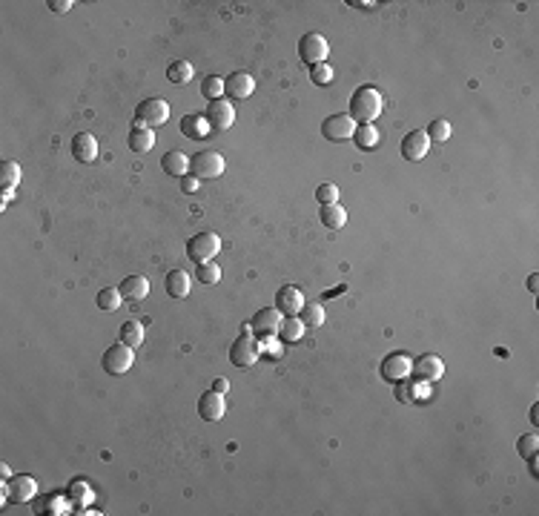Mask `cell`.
Returning a JSON list of instances; mask_svg holds the SVG:
<instances>
[{"instance_id":"6da1fadb","label":"cell","mask_w":539,"mask_h":516,"mask_svg":"<svg viewBox=\"0 0 539 516\" xmlns=\"http://www.w3.org/2000/svg\"><path fill=\"white\" fill-rule=\"evenodd\" d=\"M384 109V98L379 95V89L373 86H361L353 92V98H350V118L361 126V124H370L376 121L379 115Z\"/></svg>"},{"instance_id":"7a4b0ae2","label":"cell","mask_w":539,"mask_h":516,"mask_svg":"<svg viewBox=\"0 0 539 516\" xmlns=\"http://www.w3.org/2000/svg\"><path fill=\"white\" fill-rule=\"evenodd\" d=\"M227 169V161L221 152L216 149H201L196 155L189 158V175H196L198 181H213V178H221Z\"/></svg>"},{"instance_id":"3957f363","label":"cell","mask_w":539,"mask_h":516,"mask_svg":"<svg viewBox=\"0 0 539 516\" xmlns=\"http://www.w3.org/2000/svg\"><path fill=\"white\" fill-rule=\"evenodd\" d=\"M221 250V238L216 233H198V236H192L187 241V258L192 264H207V261H213Z\"/></svg>"},{"instance_id":"277c9868","label":"cell","mask_w":539,"mask_h":516,"mask_svg":"<svg viewBox=\"0 0 539 516\" xmlns=\"http://www.w3.org/2000/svg\"><path fill=\"white\" fill-rule=\"evenodd\" d=\"M169 121V104L164 98H146L135 109V126H161Z\"/></svg>"},{"instance_id":"5b68a950","label":"cell","mask_w":539,"mask_h":516,"mask_svg":"<svg viewBox=\"0 0 539 516\" xmlns=\"http://www.w3.org/2000/svg\"><path fill=\"white\" fill-rule=\"evenodd\" d=\"M258 356H261V347H258V341L249 336L247 330L233 341V347H229V361H233L236 367H241V370H247V367H253L256 361H258Z\"/></svg>"},{"instance_id":"8992f818","label":"cell","mask_w":539,"mask_h":516,"mask_svg":"<svg viewBox=\"0 0 539 516\" xmlns=\"http://www.w3.org/2000/svg\"><path fill=\"white\" fill-rule=\"evenodd\" d=\"M327 52H330V44H327V37L319 35V32H307L301 41H299V57H301L307 66L324 64L327 61Z\"/></svg>"},{"instance_id":"52a82bcc","label":"cell","mask_w":539,"mask_h":516,"mask_svg":"<svg viewBox=\"0 0 539 516\" xmlns=\"http://www.w3.org/2000/svg\"><path fill=\"white\" fill-rule=\"evenodd\" d=\"M132 359H135V347H126V344L121 341V344H112V347L104 353L101 365H104L106 373L121 376V373H126L132 367Z\"/></svg>"},{"instance_id":"ba28073f","label":"cell","mask_w":539,"mask_h":516,"mask_svg":"<svg viewBox=\"0 0 539 516\" xmlns=\"http://www.w3.org/2000/svg\"><path fill=\"white\" fill-rule=\"evenodd\" d=\"M281 321H284V316L276 307H261L253 318H249V330H253L258 338H273V336H278Z\"/></svg>"},{"instance_id":"9c48e42d","label":"cell","mask_w":539,"mask_h":516,"mask_svg":"<svg viewBox=\"0 0 539 516\" xmlns=\"http://www.w3.org/2000/svg\"><path fill=\"white\" fill-rule=\"evenodd\" d=\"M356 126H359V124L350 118V115H330V118L321 124V135H324L327 141L339 144V141L353 138V135H356Z\"/></svg>"},{"instance_id":"30bf717a","label":"cell","mask_w":539,"mask_h":516,"mask_svg":"<svg viewBox=\"0 0 539 516\" xmlns=\"http://www.w3.org/2000/svg\"><path fill=\"white\" fill-rule=\"evenodd\" d=\"M413 373V361L410 356H404V353H390V356H384L381 361V379L384 381H404Z\"/></svg>"},{"instance_id":"8fae6325","label":"cell","mask_w":539,"mask_h":516,"mask_svg":"<svg viewBox=\"0 0 539 516\" xmlns=\"http://www.w3.org/2000/svg\"><path fill=\"white\" fill-rule=\"evenodd\" d=\"M204 118H207V124H209V129H216V132H224V129H229L236 124V109H233V104L229 101H213L207 106V112H204Z\"/></svg>"},{"instance_id":"7c38bea8","label":"cell","mask_w":539,"mask_h":516,"mask_svg":"<svg viewBox=\"0 0 539 516\" xmlns=\"http://www.w3.org/2000/svg\"><path fill=\"white\" fill-rule=\"evenodd\" d=\"M253 89H256V81H253V75H247V72H233V75H227V81H224V95L233 101H247L249 95H253Z\"/></svg>"},{"instance_id":"4fadbf2b","label":"cell","mask_w":539,"mask_h":516,"mask_svg":"<svg viewBox=\"0 0 539 516\" xmlns=\"http://www.w3.org/2000/svg\"><path fill=\"white\" fill-rule=\"evenodd\" d=\"M273 307H276L281 316H299L301 307H304V296H301L299 287L287 284V287H281V290L276 293V304H273Z\"/></svg>"},{"instance_id":"5bb4252c","label":"cell","mask_w":539,"mask_h":516,"mask_svg":"<svg viewBox=\"0 0 539 516\" xmlns=\"http://www.w3.org/2000/svg\"><path fill=\"white\" fill-rule=\"evenodd\" d=\"M428 149H431V138H428V132H422V129L408 132L401 141V155L408 161H422L428 155Z\"/></svg>"},{"instance_id":"9a60e30c","label":"cell","mask_w":539,"mask_h":516,"mask_svg":"<svg viewBox=\"0 0 539 516\" xmlns=\"http://www.w3.org/2000/svg\"><path fill=\"white\" fill-rule=\"evenodd\" d=\"M227 413V401H224V393H216V390H209L198 399V416L204 419V422H218V419H224Z\"/></svg>"},{"instance_id":"2e32d148","label":"cell","mask_w":539,"mask_h":516,"mask_svg":"<svg viewBox=\"0 0 539 516\" xmlns=\"http://www.w3.org/2000/svg\"><path fill=\"white\" fill-rule=\"evenodd\" d=\"M442 373H445V361H442L439 356L425 353V356H419L413 361V373L410 376H416L422 381H436V379H442Z\"/></svg>"},{"instance_id":"e0dca14e","label":"cell","mask_w":539,"mask_h":516,"mask_svg":"<svg viewBox=\"0 0 539 516\" xmlns=\"http://www.w3.org/2000/svg\"><path fill=\"white\" fill-rule=\"evenodd\" d=\"M72 158L78 164H92L98 158V141L89 132H78V135L72 138Z\"/></svg>"},{"instance_id":"ac0fdd59","label":"cell","mask_w":539,"mask_h":516,"mask_svg":"<svg viewBox=\"0 0 539 516\" xmlns=\"http://www.w3.org/2000/svg\"><path fill=\"white\" fill-rule=\"evenodd\" d=\"M181 132H184V138L189 141H204L209 135V124L204 115H184L181 118Z\"/></svg>"},{"instance_id":"d6986e66","label":"cell","mask_w":539,"mask_h":516,"mask_svg":"<svg viewBox=\"0 0 539 516\" xmlns=\"http://www.w3.org/2000/svg\"><path fill=\"white\" fill-rule=\"evenodd\" d=\"M118 290H121V296L126 301H144L149 296V281L144 276H129V278L121 281Z\"/></svg>"},{"instance_id":"ffe728a7","label":"cell","mask_w":539,"mask_h":516,"mask_svg":"<svg viewBox=\"0 0 539 516\" xmlns=\"http://www.w3.org/2000/svg\"><path fill=\"white\" fill-rule=\"evenodd\" d=\"M161 166H164L167 175L181 178V175H187V172H189V158L184 155V152H178V149H169L167 155L161 158Z\"/></svg>"},{"instance_id":"44dd1931","label":"cell","mask_w":539,"mask_h":516,"mask_svg":"<svg viewBox=\"0 0 539 516\" xmlns=\"http://www.w3.org/2000/svg\"><path fill=\"white\" fill-rule=\"evenodd\" d=\"M35 493H37V482L32 479V476H15V479L9 482V496L15 502H29Z\"/></svg>"},{"instance_id":"7402d4cb","label":"cell","mask_w":539,"mask_h":516,"mask_svg":"<svg viewBox=\"0 0 539 516\" xmlns=\"http://www.w3.org/2000/svg\"><path fill=\"white\" fill-rule=\"evenodd\" d=\"M189 287H192V281H189V273L187 270H169V276H167V293L172 298H187L189 296Z\"/></svg>"},{"instance_id":"603a6c76","label":"cell","mask_w":539,"mask_h":516,"mask_svg":"<svg viewBox=\"0 0 539 516\" xmlns=\"http://www.w3.org/2000/svg\"><path fill=\"white\" fill-rule=\"evenodd\" d=\"M319 218H321V224L327 229H341L344 224H348V213H344L341 204H321Z\"/></svg>"},{"instance_id":"cb8c5ba5","label":"cell","mask_w":539,"mask_h":516,"mask_svg":"<svg viewBox=\"0 0 539 516\" xmlns=\"http://www.w3.org/2000/svg\"><path fill=\"white\" fill-rule=\"evenodd\" d=\"M155 144V132L149 126H132L129 129V149L132 152H149Z\"/></svg>"},{"instance_id":"d4e9b609","label":"cell","mask_w":539,"mask_h":516,"mask_svg":"<svg viewBox=\"0 0 539 516\" xmlns=\"http://www.w3.org/2000/svg\"><path fill=\"white\" fill-rule=\"evenodd\" d=\"M17 184H21V164L3 161L0 164V189H15Z\"/></svg>"},{"instance_id":"484cf974","label":"cell","mask_w":539,"mask_h":516,"mask_svg":"<svg viewBox=\"0 0 539 516\" xmlns=\"http://www.w3.org/2000/svg\"><path fill=\"white\" fill-rule=\"evenodd\" d=\"M121 341L126 344V347H141V344H144V324L141 321L121 324Z\"/></svg>"},{"instance_id":"4316f807","label":"cell","mask_w":539,"mask_h":516,"mask_svg":"<svg viewBox=\"0 0 539 516\" xmlns=\"http://www.w3.org/2000/svg\"><path fill=\"white\" fill-rule=\"evenodd\" d=\"M299 318H301L304 327H321V324H324V304H307L304 301Z\"/></svg>"},{"instance_id":"83f0119b","label":"cell","mask_w":539,"mask_h":516,"mask_svg":"<svg viewBox=\"0 0 539 516\" xmlns=\"http://www.w3.org/2000/svg\"><path fill=\"white\" fill-rule=\"evenodd\" d=\"M304 324H301V318L299 316H287L284 321H281V327H278V336L284 338V341H299L301 336H304Z\"/></svg>"},{"instance_id":"f1b7e54d","label":"cell","mask_w":539,"mask_h":516,"mask_svg":"<svg viewBox=\"0 0 539 516\" xmlns=\"http://www.w3.org/2000/svg\"><path fill=\"white\" fill-rule=\"evenodd\" d=\"M353 141H356V146H361V149H373V146L379 144V129H376L373 124H361V126H356Z\"/></svg>"},{"instance_id":"f546056e","label":"cell","mask_w":539,"mask_h":516,"mask_svg":"<svg viewBox=\"0 0 539 516\" xmlns=\"http://www.w3.org/2000/svg\"><path fill=\"white\" fill-rule=\"evenodd\" d=\"M192 64H187V61H172L169 64V69H167V78H169V84H187V81H192Z\"/></svg>"},{"instance_id":"4dcf8cb0","label":"cell","mask_w":539,"mask_h":516,"mask_svg":"<svg viewBox=\"0 0 539 516\" xmlns=\"http://www.w3.org/2000/svg\"><path fill=\"white\" fill-rule=\"evenodd\" d=\"M121 301H124V296H121L118 287H104V290L98 293V307H101V310H106V313L118 310V307H121Z\"/></svg>"},{"instance_id":"1f68e13d","label":"cell","mask_w":539,"mask_h":516,"mask_svg":"<svg viewBox=\"0 0 539 516\" xmlns=\"http://www.w3.org/2000/svg\"><path fill=\"white\" fill-rule=\"evenodd\" d=\"M201 95H204V98H209V104L221 101L224 98V78H218V75H209V78H204Z\"/></svg>"},{"instance_id":"d6a6232c","label":"cell","mask_w":539,"mask_h":516,"mask_svg":"<svg viewBox=\"0 0 539 516\" xmlns=\"http://www.w3.org/2000/svg\"><path fill=\"white\" fill-rule=\"evenodd\" d=\"M333 66L330 64H316V66H310V81L313 84H319V86H327V84H333Z\"/></svg>"},{"instance_id":"836d02e7","label":"cell","mask_w":539,"mask_h":516,"mask_svg":"<svg viewBox=\"0 0 539 516\" xmlns=\"http://www.w3.org/2000/svg\"><path fill=\"white\" fill-rule=\"evenodd\" d=\"M451 132H453L451 121H433L428 129V138H431V144H445L451 138Z\"/></svg>"},{"instance_id":"e575fe53","label":"cell","mask_w":539,"mask_h":516,"mask_svg":"<svg viewBox=\"0 0 539 516\" xmlns=\"http://www.w3.org/2000/svg\"><path fill=\"white\" fill-rule=\"evenodd\" d=\"M218 278H221V267L216 261L198 264V281L201 284H218Z\"/></svg>"},{"instance_id":"d590c367","label":"cell","mask_w":539,"mask_h":516,"mask_svg":"<svg viewBox=\"0 0 539 516\" xmlns=\"http://www.w3.org/2000/svg\"><path fill=\"white\" fill-rule=\"evenodd\" d=\"M339 193H341V189L336 184H321L316 189V201L319 204H339Z\"/></svg>"},{"instance_id":"8d00e7d4","label":"cell","mask_w":539,"mask_h":516,"mask_svg":"<svg viewBox=\"0 0 539 516\" xmlns=\"http://www.w3.org/2000/svg\"><path fill=\"white\" fill-rule=\"evenodd\" d=\"M516 450H519V456H525V459L536 456V450H539V439H536L533 433L522 436V439H519V442H516Z\"/></svg>"},{"instance_id":"74e56055","label":"cell","mask_w":539,"mask_h":516,"mask_svg":"<svg viewBox=\"0 0 539 516\" xmlns=\"http://www.w3.org/2000/svg\"><path fill=\"white\" fill-rule=\"evenodd\" d=\"M178 184H181V189H184L187 195L198 193V178H196V175H181V178H178Z\"/></svg>"},{"instance_id":"f35d334b","label":"cell","mask_w":539,"mask_h":516,"mask_svg":"<svg viewBox=\"0 0 539 516\" xmlns=\"http://www.w3.org/2000/svg\"><path fill=\"white\" fill-rule=\"evenodd\" d=\"M258 347H261V353H264V356H273V359H281V347H278V344H276V341H270V338H264V344H258Z\"/></svg>"},{"instance_id":"ab89813d","label":"cell","mask_w":539,"mask_h":516,"mask_svg":"<svg viewBox=\"0 0 539 516\" xmlns=\"http://www.w3.org/2000/svg\"><path fill=\"white\" fill-rule=\"evenodd\" d=\"M46 6H49L52 12H57V15H66V12H69L75 3H72V0H49Z\"/></svg>"},{"instance_id":"60d3db41","label":"cell","mask_w":539,"mask_h":516,"mask_svg":"<svg viewBox=\"0 0 539 516\" xmlns=\"http://www.w3.org/2000/svg\"><path fill=\"white\" fill-rule=\"evenodd\" d=\"M404 381H408V379H404ZM404 381H396V385H399V390H396V399H399V401H408V399H413V388H410V385H404Z\"/></svg>"},{"instance_id":"b9f144b4","label":"cell","mask_w":539,"mask_h":516,"mask_svg":"<svg viewBox=\"0 0 539 516\" xmlns=\"http://www.w3.org/2000/svg\"><path fill=\"white\" fill-rule=\"evenodd\" d=\"M213 390L227 396V390H229V381H227V379H216V381H213Z\"/></svg>"},{"instance_id":"7bdbcfd3","label":"cell","mask_w":539,"mask_h":516,"mask_svg":"<svg viewBox=\"0 0 539 516\" xmlns=\"http://www.w3.org/2000/svg\"><path fill=\"white\" fill-rule=\"evenodd\" d=\"M528 287H531V293H536V290H539V276H536V273L528 278Z\"/></svg>"},{"instance_id":"ee69618b","label":"cell","mask_w":539,"mask_h":516,"mask_svg":"<svg viewBox=\"0 0 539 516\" xmlns=\"http://www.w3.org/2000/svg\"><path fill=\"white\" fill-rule=\"evenodd\" d=\"M531 422H533V425H539V410H536V405L531 408Z\"/></svg>"},{"instance_id":"f6af8a7d","label":"cell","mask_w":539,"mask_h":516,"mask_svg":"<svg viewBox=\"0 0 539 516\" xmlns=\"http://www.w3.org/2000/svg\"><path fill=\"white\" fill-rule=\"evenodd\" d=\"M0 473H3V479H9V476H12V470H9V465H0Z\"/></svg>"}]
</instances>
